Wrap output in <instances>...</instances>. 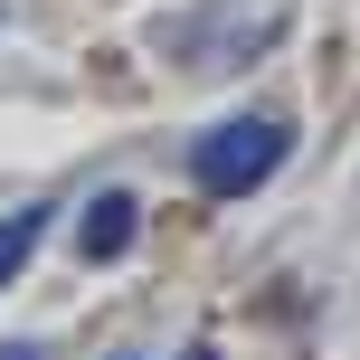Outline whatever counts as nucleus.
Instances as JSON below:
<instances>
[{
    "label": "nucleus",
    "instance_id": "1",
    "mask_svg": "<svg viewBox=\"0 0 360 360\" xmlns=\"http://www.w3.org/2000/svg\"><path fill=\"white\" fill-rule=\"evenodd\" d=\"M285 152H294V133L275 124V114H228V124H209L190 143V180L209 199H247V190H266V180L285 171Z\"/></svg>",
    "mask_w": 360,
    "mask_h": 360
},
{
    "label": "nucleus",
    "instance_id": "2",
    "mask_svg": "<svg viewBox=\"0 0 360 360\" xmlns=\"http://www.w3.org/2000/svg\"><path fill=\"white\" fill-rule=\"evenodd\" d=\"M133 228H143V209H133V190H95V199H86V228H76V247H86L95 266H114V256L133 247Z\"/></svg>",
    "mask_w": 360,
    "mask_h": 360
},
{
    "label": "nucleus",
    "instance_id": "3",
    "mask_svg": "<svg viewBox=\"0 0 360 360\" xmlns=\"http://www.w3.org/2000/svg\"><path fill=\"white\" fill-rule=\"evenodd\" d=\"M38 237H48V209H19V218H0V285H10V275L38 256Z\"/></svg>",
    "mask_w": 360,
    "mask_h": 360
},
{
    "label": "nucleus",
    "instance_id": "4",
    "mask_svg": "<svg viewBox=\"0 0 360 360\" xmlns=\"http://www.w3.org/2000/svg\"><path fill=\"white\" fill-rule=\"evenodd\" d=\"M0 360H48V351H38V342H0Z\"/></svg>",
    "mask_w": 360,
    "mask_h": 360
},
{
    "label": "nucleus",
    "instance_id": "5",
    "mask_svg": "<svg viewBox=\"0 0 360 360\" xmlns=\"http://www.w3.org/2000/svg\"><path fill=\"white\" fill-rule=\"evenodd\" d=\"M114 360H143V351H114Z\"/></svg>",
    "mask_w": 360,
    "mask_h": 360
}]
</instances>
